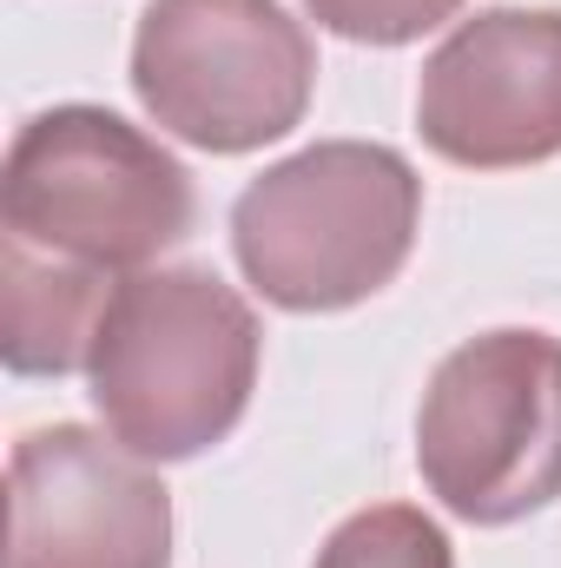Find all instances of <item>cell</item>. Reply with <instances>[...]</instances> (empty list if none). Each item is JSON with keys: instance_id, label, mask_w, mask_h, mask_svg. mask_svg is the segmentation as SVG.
I'll return each mask as SVG.
<instances>
[{"instance_id": "obj_3", "label": "cell", "mask_w": 561, "mask_h": 568, "mask_svg": "<svg viewBox=\"0 0 561 568\" xmlns=\"http://www.w3.org/2000/svg\"><path fill=\"white\" fill-rule=\"evenodd\" d=\"M0 212L13 239L93 272H120L185 239L192 179L140 126L100 106H53L27 120L7 152Z\"/></svg>"}, {"instance_id": "obj_8", "label": "cell", "mask_w": 561, "mask_h": 568, "mask_svg": "<svg viewBox=\"0 0 561 568\" xmlns=\"http://www.w3.org/2000/svg\"><path fill=\"white\" fill-rule=\"evenodd\" d=\"M113 291L106 272L53 258L7 232L0 245V351L27 377H67L93 357Z\"/></svg>"}, {"instance_id": "obj_5", "label": "cell", "mask_w": 561, "mask_h": 568, "mask_svg": "<svg viewBox=\"0 0 561 568\" xmlns=\"http://www.w3.org/2000/svg\"><path fill=\"white\" fill-rule=\"evenodd\" d=\"M317 53L278 0H152L133 33L140 106L205 152L284 140L310 106Z\"/></svg>"}, {"instance_id": "obj_4", "label": "cell", "mask_w": 561, "mask_h": 568, "mask_svg": "<svg viewBox=\"0 0 561 568\" xmlns=\"http://www.w3.org/2000/svg\"><path fill=\"white\" fill-rule=\"evenodd\" d=\"M417 463L462 523H516L561 496V337L489 331L449 351L417 417Z\"/></svg>"}, {"instance_id": "obj_2", "label": "cell", "mask_w": 561, "mask_h": 568, "mask_svg": "<svg viewBox=\"0 0 561 568\" xmlns=\"http://www.w3.org/2000/svg\"><path fill=\"white\" fill-rule=\"evenodd\" d=\"M422 185L404 152L324 140L252 179L232 205L245 278L284 311H344L404 272Z\"/></svg>"}, {"instance_id": "obj_9", "label": "cell", "mask_w": 561, "mask_h": 568, "mask_svg": "<svg viewBox=\"0 0 561 568\" xmlns=\"http://www.w3.org/2000/svg\"><path fill=\"white\" fill-rule=\"evenodd\" d=\"M317 568H449V536L410 503H384L350 516L324 542Z\"/></svg>"}, {"instance_id": "obj_1", "label": "cell", "mask_w": 561, "mask_h": 568, "mask_svg": "<svg viewBox=\"0 0 561 568\" xmlns=\"http://www.w3.org/2000/svg\"><path fill=\"white\" fill-rule=\"evenodd\" d=\"M86 371L106 429L145 463H178L245 417L258 324L212 272H145L113 284Z\"/></svg>"}, {"instance_id": "obj_7", "label": "cell", "mask_w": 561, "mask_h": 568, "mask_svg": "<svg viewBox=\"0 0 561 568\" xmlns=\"http://www.w3.org/2000/svg\"><path fill=\"white\" fill-rule=\"evenodd\" d=\"M417 126L456 165L502 172L561 152V13L489 7L422 67Z\"/></svg>"}, {"instance_id": "obj_6", "label": "cell", "mask_w": 561, "mask_h": 568, "mask_svg": "<svg viewBox=\"0 0 561 568\" xmlns=\"http://www.w3.org/2000/svg\"><path fill=\"white\" fill-rule=\"evenodd\" d=\"M172 503L120 436L53 424L7 463V568H165Z\"/></svg>"}, {"instance_id": "obj_10", "label": "cell", "mask_w": 561, "mask_h": 568, "mask_svg": "<svg viewBox=\"0 0 561 568\" xmlns=\"http://www.w3.org/2000/svg\"><path fill=\"white\" fill-rule=\"evenodd\" d=\"M330 33L364 40V47H404L429 27H442L462 0H304Z\"/></svg>"}]
</instances>
